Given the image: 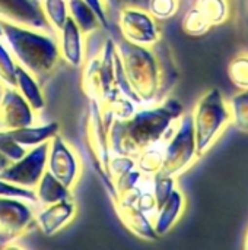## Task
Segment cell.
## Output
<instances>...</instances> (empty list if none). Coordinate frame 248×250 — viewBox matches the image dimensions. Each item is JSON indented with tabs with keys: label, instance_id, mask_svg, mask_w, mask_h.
Instances as JSON below:
<instances>
[{
	"label": "cell",
	"instance_id": "cell-34",
	"mask_svg": "<svg viewBox=\"0 0 248 250\" xmlns=\"http://www.w3.org/2000/svg\"><path fill=\"white\" fill-rule=\"evenodd\" d=\"M105 3H107V7H108V13L111 16L113 12L117 13L124 6H140V7L146 9L148 0H105Z\"/></svg>",
	"mask_w": 248,
	"mask_h": 250
},
{
	"label": "cell",
	"instance_id": "cell-15",
	"mask_svg": "<svg viewBox=\"0 0 248 250\" xmlns=\"http://www.w3.org/2000/svg\"><path fill=\"white\" fill-rule=\"evenodd\" d=\"M77 215V204L75 199H64L37 209V229L47 237H53L64 230Z\"/></svg>",
	"mask_w": 248,
	"mask_h": 250
},
{
	"label": "cell",
	"instance_id": "cell-5",
	"mask_svg": "<svg viewBox=\"0 0 248 250\" xmlns=\"http://www.w3.org/2000/svg\"><path fill=\"white\" fill-rule=\"evenodd\" d=\"M199 158L205 157L231 125L228 101L218 88H210L196 103L191 111Z\"/></svg>",
	"mask_w": 248,
	"mask_h": 250
},
{
	"label": "cell",
	"instance_id": "cell-1",
	"mask_svg": "<svg viewBox=\"0 0 248 250\" xmlns=\"http://www.w3.org/2000/svg\"><path fill=\"white\" fill-rule=\"evenodd\" d=\"M184 107L175 98H165L159 104L145 105L133 116L113 120L108 129L111 154L136 158L140 152L164 142L172 132Z\"/></svg>",
	"mask_w": 248,
	"mask_h": 250
},
{
	"label": "cell",
	"instance_id": "cell-35",
	"mask_svg": "<svg viewBox=\"0 0 248 250\" xmlns=\"http://www.w3.org/2000/svg\"><path fill=\"white\" fill-rule=\"evenodd\" d=\"M0 38H3V29H1V23H0Z\"/></svg>",
	"mask_w": 248,
	"mask_h": 250
},
{
	"label": "cell",
	"instance_id": "cell-18",
	"mask_svg": "<svg viewBox=\"0 0 248 250\" xmlns=\"http://www.w3.org/2000/svg\"><path fill=\"white\" fill-rule=\"evenodd\" d=\"M186 209V196L184 193L175 188L168 199L156 209L153 215V229L159 237L170 233V230L178 223V220L183 217Z\"/></svg>",
	"mask_w": 248,
	"mask_h": 250
},
{
	"label": "cell",
	"instance_id": "cell-13",
	"mask_svg": "<svg viewBox=\"0 0 248 250\" xmlns=\"http://www.w3.org/2000/svg\"><path fill=\"white\" fill-rule=\"evenodd\" d=\"M35 123V111L16 86L0 89V130H13Z\"/></svg>",
	"mask_w": 248,
	"mask_h": 250
},
{
	"label": "cell",
	"instance_id": "cell-8",
	"mask_svg": "<svg viewBox=\"0 0 248 250\" xmlns=\"http://www.w3.org/2000/svg\"><path fill=\"white\" fill-rule=\"evenodd\" d=\"M35 214L34 204L18 198L0 196V246L9 248L15 240L37 229Z\"/></svg>",
	"mask_w": 248,
	"mask_h": 250
},
{
	"label": "cell",
	"instance_id": "cell-30",
	"mask_svg": "<svg viewBox=\"0 0 248 250\" xmlns=\"http://www.w3.org/2000/svg\"><path fill=\"white\" fill-rule=\"evenodd\" d=\"M180 0H148L146 9L158 19H168L172 18L178 12Z\"/></svg>",
	"mask_w": 248,
	"mask_h": 250
},
{
	"label": "cell",
	"instance_id": "cell-25",
	"mask_svg": "<svg viewBox=\"0 0 248 250\" xmlns=\"http://www.w3.org/2000/svg\"><path fill=\"white\" fill-rule=\"evenodd\" d=\"M41 7L51 29L57 34L69 18L67 0H41Z\"/></svg>",
	"mask_w": 248,
	"mask_h": 250
},
{
	"label": "cell",
	"instance_id": "cell-6",
	"mask_svg": "<svg viewBox=\"0 0 248 250\" xmlns=\"http://www.w3.org/2000/svg\"><path fill=\"white\" fill-rule=\"evenodd\" d=\"M199 160L191 113H184L175 123L164 144V160L161 173L178 177Z\"/></svg>",
	"mask_w": 248,
	"mask_h": 250
},
{
	"label": "cell",
	"instance_id": "cell-24",
	"mask_svg": "<svg viewBox=\"0 0 248 250\" xmlns=\"http://www.w3.org/2000/svg\"><path fill=\"white\" fill-rule=\"evenodd\" d=\"M167 141V139H165ZM164 142H159L158 145L140 152L136 157V167L146 176H153L161 170L162 160H164Z\"/></svg>",
	"mask_w": 248,
	"mask_h": 250
},
{
	"label": "cell",
	"instance_id": "cell-29",
	"mask_svg": "<svg viewBox=\"0 0 248 250\" xmlns=\"http://www.w3.org/2000/svg\"><path fill=\"white\" fill-rule=\"evenodd\" d=\"M133 168H136V158L127 157V155L111 154V158L108 163V176H110V180L113 182V185L120 177H123L126 173L132 171Z\"/></svg>",
	"mask_w": 248,
	"mask_h": 250
},
{
	"label": "cell",
	"instance_id": "cell-9",
	"mask_svg": "<svg viewBox=\"0 0 248 250\" xmlns=\"http://www.w3.org/2000/svg\"><path fill=\"white\" fill-rule=\"evenodd\" d=\"M117 26L121 38L129 42L153 47L162 40L158 19L145 7L124 6L117 12Z\"/></svg>",
	"mask_w": 248,
	"mask_h": 250
},
{
	"label": "cell",
	"instance_id": "cell-32",
	"mask_svg": "<svg viewBox=\"0 0 248 250\" xmlns=\"http://www.w3.org/2000/svg\"><path fill=\"white\" fill-rule=\"evenodd\" d=\"M0 196H3V198H18V199L28 201V202H31L34 205L37 204L34 189H26V188L13 185L10 182H6L3 179H0Z\"/></svg>",
	"mask_w": 248,
	"mask_h": 250
},
{
	"label": "cell",
	"instance_id": "cell-12",
	"mask_svg": "<svg viewBox=\"0 0 248 250\" xmlns=\"http://www.w3.org/2000/svg\"><path fill=\"white\" fill-rule=\"evenodd\" d=\"M229 18V0H193L186 12L181 28L191 37H199Z\"/></svg>",
	"mask_w": 248,
	"mask_h": 250
},
{
	"label": "cell",
	"instance_id": "cell-16",
	"mask_svg": "<svg viewBox=\"0 0 248 250\" xmlns=\"http://www.w3.org/2000/svg\"><path fill=\"white\" fill-rule=\"evenodd\" d=\"M114 211L121 221V224L136 237L142 240L155 242L159 239L153 229V218L140 209L136 204L123 202V201H113Z\"/></svg>",
	"mask_w": 248,
	"mask_h": 250
},
{
	"label": "cell",
	"instance_id": "cell-11",
	"mask_svg": "<svg viewBox=\"0 0 248 250\" xmlns=\"http://www.w3.org/2000/svg\"><path fill=\"white\" fill-rule=\"evenodd\" d=\"M48 146L50 141L29 148L23 157L12 161L4 170L0 171V179L26 189H34L47 171Z\"/></svg>",
	"mask_w": 248,
	"mask_h": 250
},
{
	"label": "cell",
	"instance_id": "cell-3",
	"mask_svg": "<svg viewBox=\"0 0 248 250\" xmlns=\"http://www.w3.org/2000/svg\"><path fill=\"white\" fill-rule=\"evenodd\" d=\"M0 23L3 38L18 64L31 72L38 81L48 78L56 70L61 57L54 35L1 19Z\"/></svg>",
	"mask_w": 248,
	"mask_h": 250
},
{
	"label": "cell",
	"instance_id": "cell-7",
	"mask_svg": "<svg viewBox=\"0 0 248 250\" xmlns=\"http://www.w3.org/2000/svg\"><path fill=\"white\" fill-rule=\"evenodd\" d=\"M83 141L96 174L99 176L102 185L105 186L108 196L113 198L115 195V189L108 176V163L111 158L108 126L104 122L99 105L92 100H89L88 110L85 114Z\"/></svg>",
	"mask_w": 248,
	"mask_h": 250
},
{
	"label": "cell",
	"instance_id": "cell-31",
	"mask_svg": "<svg viewBox=\"0 0 248 250\" xmlns=\"http://www.w3.org/2000/svg\"><path fill=\"white\" fill-rule=\"evenodd\" d=\"M28 149L19 145L7 130H0V152L12 163L25 155Z\"/></svg>",
	"mask_w": 248,
	"mask_h": 250
},
{
	"label": "cell",
	"instance_id": "cell-17",
	"mask_svg": "<svg viewBox=\"0 0 248 250\" xmlns=\"http://www.w3.org/2000/svg\"><path fill=\"white\" fill-rule=\"evenodd\" d=\"M60 57L73 67H82L85 63V34L79 29L76 22L70 18L66 19L64 26L57 32Z\"/></svg>",
	"mask_w": 248,
	"mask_h": 250
},
{
	"label": "cell",
	"instance_id": "cell-21",
	"mask_svg": "<svg viewBox=\"0 0 248 250\" xmlns=\"http://www.w3.org/2000/svg\"><path fill=\"white\" fill-rule=\"evenodd\" d=\"M16 88L35 113H39L45 108V97L39 81L20 64H16Z\"/></svg>",
	"mask_w": 248,
	"mask_h": 250
},
{
	"label": "cell",
	"instance_id": "cell-10",
	"mask_svg": "<svg viewBox=\"0 0 248 250\" xmlns=\"http://www.w3.org/2000/svg\"><path fill=\"white\" fill-rule=\"evenodd\" d=\"M47 170L72 192L80 183L83 163L77 151L60 133L50 139Z\"/></svg>",
	"mask_w": 248,
	"mask_h": 250
},
{
	"label": "cell",
	"instance_id": "cell-27",
	"mask_svg": "<svg viewBox=\"0 0 248 250\" xmlns=\"http://www.w3.org/2000/svg\"><path fill=\"white\" fill-rule=\"evenodd\" d=\"M177 188V177L167 176L161 171L155 173L152 177V193L156 202V209L168 199L171 192Z\"/></svg>",
	"mask_w": 248,
	"mask_h": 250
},
{
	"label": "cell",
	"instance_id": "cell-36",
	"mask_svg": "<svg viewBox=\"0 0 248 250\" xmlns=\"http://www.w3.org/2000/svg\"><path fill=\"white\" fill-rule=\"evenodd\" d=\"M246 249L248 250V233H247V237H246Z\"/></svg>",
	"mask_w": 248,
	"mask_h": 250
},
{
	"label": "cell",
	"instance_id": "cell-14",
	"mask_svg": "<svg viewBox=\"0 0 248 250\" xmlns=\"http://www.w3.org/2000/svg\"><path fill=\"white\" fill-rule=\"evenodd\" d=\"M0 19L51 32V26L41 7V0H0Z\"/></svg>",
	"mask_w": 248,
	"mask_h": 250
},
{
	"label": "cell",
	"instance_id": "cell-26",
	"mask_svg": "<svg viewBox=\"0 0 248 250\" xmlns=\"http://www.w3.org/2000/svg\"><path fill=\"white\" fill-rule=\"evenodd\" d=\"M228 76L231 82L240 88L248 89V53L243 51L235 56L228 66Z\"/></svg>",
	"mask_w": 248,
	"mask_h": 250
},
{
	"label": "cell",
	"instance_id": "cell-23",
	"mask_svg": "<svg viewBox=\"0 0 248 250\" xmlns=\"http://www.w3.org/2000/svg\"><path fill=\"white\" fill-rule=\"evenodd\" d=\"M231 123L243 133H248V89H241L228 100Z\"/></svg>",
	"mask_w": 248,
	"mask_h": 250
},
{
	"label": "cell",
	"instance_id": "cell-19",
	"mask_svg": "<svg viewBox=\"0 0 248 250\" xmlns=\"http://www.w3.org/2000/svg\"><path fill=\"white\" fill-rule=\"evenodd\" d=\"M38 207L51 205L64 199H73V192L69 190L60 180H57L48 170L42 174L37 186L34 188Z\"/></svg>",
	"mask_w": 248,
	"mask_h": 250
},
{
	"label": "cell",
	"instance_id": "cell-4",
	"mask_svg": "<svg viewBox=\"0 0 248 250\" xmlns=\"http://www.w3.org/2000/svg\"><path fill=\"white\" fill-rule=\"evenodd\" d=\"M115 44L129 85L142 105L165 100L162 66L155 48L137 45L124 38H120Z\"/></svg>",
	"mask_w": 248,
	"mask_h": 250
},
{
	"label": "cell",
	"instance_id": "cell-20",
	"mask_svg": "<svg viewBox=\"0 0 248 250\" xmlns=\"http://www.w3.org/2000/svg\"><path fill=\"white\" fill-rule=\"evenodd\" d=\"M7 132L19 145L29 149L42 142H48L54 135H57L60 132V125L57 122H50V123L41 125V126L31 125V126L7 130Z\"/></svg>",
	"mask_w": 248,
	"mask_h": 250
},
{
	"label": "cell",
	"instance_id": "cell-22",
	"mask_svg": "<svg viewBox=\"0 0 248 250\" xmlns=\"http://www.w3.org/2000/svg\"><path fill=\"white\" fill-rule=\"evenodd\" d=\"M67 9L70 18L76 22L85 35H89L91 32L101 28V22L96 13L85 0H67Z\"/></svg>",
	"mask_w": 248,
	"mask_h": 250
},
{
	"label": "cell",
	"instance_id": "cell-2",
	"mask_svg": "<svg viewBox=\"0 0 248 250\" xmlns=\"http://www.w3.org/2000/svg\"><path fill=\"white\" fill-rule=\"evenodd\" d=\"M82 67L80 86L88 100H92L102 107L118 97H127L142 105L140 100L129 85L115 40L107 38L102 50L83 63Z\"/></svg>",
	"mask_w": 248,
	"mask_h": 250
},
{
	"label": "cell",
	"instance_id": "cell-33",
	"mask_svg": "<svg viewBox=\"0 0 248 250\" xmlns=\"http://www.w3.org/2000/svg\"><path fill=\"white\" fill-rule=\"evenodd\" d=\"M92 9L94 12L96 13L99 22H101V26L105 28V29H110L111 28V23H110V13H108V7H107V3L105 0H85Z\"/></svg>",
	"mask_w": 248,
	"mask_h": 250
},
{
	"label": "cell",
	"instance_id": "cell-28",
	"mask_svg": "<svg viewBox=\"0 0 248 250\" xmlns=\"http://www.w3.org/2000/svg\"><path fill=\"white\" fill-rule=\"evenodd\" d=\"M16 60L6 45L0 41V83L16 86Z\"/></svg>",
	"mask_w": 248,
	"mask_h": 250
}]
</instances>
